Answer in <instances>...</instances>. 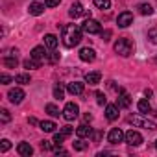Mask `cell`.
Returning a JSON list of instances; mask_svg holds the SVG:
<instances>
[{
	"instance_id": "6da1fadb",
	"label": "cell",
	"mask_w": 157,
	"mask_h": 157,
	"mask_svg": "<svg viewBox=\"0 0 157 157\" xmlns=\"http://www.w3.org/2000/svg\"><path fill=\"white\" fill-rule=\"evenodd\" d=\"M82 33L83 30L78 28L76 24H65L61 28V39H63V44L67 48H74L76 44H80L82 41Z\"/></svg>"
},
{
	"instance_id": "7a4b0ae2",
	"label": "cell",
	"mask_w": 157,
	"mask_h": 157,
	"mask_svg": "<svg viewBox=\"0 0 157 157\" xmlns=\"http://www.w3.org/2000/svg\"><path fill=\"white\" fill-rule=\"evenodd\" d=\"M115 52L118 54V56H122V57H129L133 52H135V44H133V41L131 39H128V37H120L117 43H115Z\"/></svg>"
},
{
	"instance_id": "3957f363",
	"label": "cell",
	"mask_w": 157,
	"mask_h": 157,
	"mask_svg": "<svg viewBox=\"0 0 157 157\" xmlns=\"http://www.w3.org/2000/svg\"><path fill=\"white\" fill-rule=\"evenodd\" d=\"M128 122L133 124V126H137V128H146V129H150V131H155V129H157V124H155L153 120L142 118L140 115H133V117H129Z\"/></svg>"
},
{
	"instance_id": "277c9868",
	"label": "cell",
	"mask_w": 157,
	"mask_h": 157,
	"mask_svg": "<svg viewBox=\"0 0 157 157\" xmlns=\"http://www.w3.org/2000/svg\"><path fill=\"white\" fill-rule=\"evenodd\" d=\"M61 113H63V118L70 122V120L78 118V115H80V107H78V105H76L74 102H68V104L65 105V109H63Z\"/></svg>"
},
{
	"instance_id": "5b68a950",
	"label": "cell",
	"mask_w": 157,
	"mask_h": 157,
	"mask_svg": "<svg viewBox=\"0 0 157 157\" xmlns=\"http://www.w3.org/2000/svg\"><path fill=\"white\" fill-rule=\"evenodd\" d=\"M82 30H83L85 33L93 35V33H100L102 26H100V22H98V21H94V19H91V17H89V19L82 24Z\"/></svg>"
},
{
	"instance_id": "8992f818",
	"label": "cell",
	"mask_w": 157,
	"mask_h": 157,
	"mask_svg": "<svg viewBox=\"0 0 157 157\" xmlns=\"http://www.w3.org/2000/svg\"><path fill=\"white\" fill-rule=\"evenodd\" d=\"M126 139V133L120 129V128H113L111 131H109V135H107V140L111 142V144H118V142H122Z\"/></svg>"
},
{
	"instance_id": "52a82bcc",
	"label": "cell",
	"mask_w": 157,
	"mask_h": 157,
	"mask_svg": "<svg viewBox=\"0 0 157 157\" xmlns=\"http://www.w3.org/2000/svg\"><path fill=\"white\" fill-rule=\"evenodd\" d=\"M24 91L21 89V87H15V89H10V93H8V98H10V102L11 104H21L22 100H24Z\"/></svg>"
},
{
	"instance_id": "ba28073f",
	"label": "cell",
	"mask_w": 157,
	"mask_h": 157,
	"mask_svg": "<svg viewBox=\"0 0 157 157\" xmlns=\"http://www.w3.org/2000/svg\"><path fill=\"white\" fill-rule=\"evenodd\" d=\"M126 142H128L129 146H139V144H142V135H140L139 131L129 129V131L126 133Z\"/></svg>"
},
{
	"instance_id": "9c48e42d",
	"label": "cell",
	"mask_w": 157,
	"mask_h": 157,
	"mask_svg": "<svg viewBox=\"0 0 157 157\" xmlns=\"http://www.w3.org/2000/svg\"><path fill=\"white\" fill-rule=\"evenodd\" d=\"M117 22H118L120 28H128L129 24H133V13H129V11H122V13L118 15Z\"/></svg>"
},
{
	"instance_id": "30bf717a",
	"label": "cell",
	"mask_w": 157,
	"mask_h": 157,
	"mask_svg": "<svg viewBox=\"0 0 157 157\" xmlns=\"http://www.w3.org/2000/svg\"><path fill=\"white\" fill-rule=\"evenodd\" d=\"M117 105H118V107H129V105H131V96H129V94H128L124 89H118Z\"/></svg>"
},
{
	"instance_id": "8fae6325",
	"label": "cell",
	"mask_w": 157,
	"mask_h": 157,
	"mask_svg": "<svg viewBox=\"0 0 157 157\" xmlns=\"http://www.w3.org/2000/svg\"><path fill=\"white\" fill-rule=\"evenodd\" d=\"M80 59L85 61V63H93L96 59V52L93 48H82L80 50Z\"/></svg>"
},
{
	"instance_id": "7c38bea8",
	"label": "cell",
	"mask_w": 157,
	"mask_h": 157,
	"mask_svg": "<svg viewBox=\"0 0 157 157\" xmlns=\"http://www.w3.org/2000/svg\"><path fill=\"white\" fill-rule=\"evenodd\" d=\"M44 4H41V2H32L30 6H28V13L30 15H35V17H39V15H43L44 13Z\"/></svg>"
},
{
	"instance_id": "4fadbf2b",
	"label": "cell",
	"mask_w": 157,
	"mask_h": 157,
	"mask_svg": "<svg viewBox=\"0 0 157 157\" xmlns=\"http://www.w3.org/2000/svg\"><path fill=\"white\" fill-rule=\"evenodd\" d=\"M85 13V10H83V6L80 4V2H74L72 6H70V10H68V15L72 17V19H78V17H82Z\"/></svg>"
},
{
	"instance_id": "5bb4252c",
	"label": "cell",
	"mask_w": 157,
	"mask_h": 157,
	"mask_svg": "<svg viewBox=\"0 0 157 157\" xmlns=\"http://www.w3.org/2000/svg\"><path fill=\"white\" fill-rule=\"evenodd\" d=\"M100 80H102V74H100L98 70L89 72V74L85 76V83H89V85H98V83H100Z\"/></svg>"
},
{
	"instance_id": "9a60e30c",
	"label": "cell",
	"mask_w": 157,
	"mask_h": 157,
	"mask_svg": "<svg viewBox=\"0 0 157 157\" xmlns=\"http://www.w3.org/2000/svg\"><path fill=\"white\" fill-rule=\"evenodd\" d=\"M17 153L22 155V157H30V155L33 153V148H32L28 142H21V144L17 146Z\"/></svg>"
},
{
	"instance_id": "2e32d148",
	"label": "cell",
	"mask_w": 157,
	"mask_h": 157,
	"mask_svg": "<svg viewBox=\"0 0 157 157\" xmlns=\"http://www.w3.org/2000/svg\"><path fill=\"white\" fill-rule=\"evenodd\" d=\"M76 135L80 137V139H83V137H91V135H93V128H89L87 124H82V126H78V128H76Z\"/></svg>"
},
{
	"instance_id": "e0dca14e",
	"label": "cell",
	"mask_w": 157,
	"mask_h": 157,
	"mask_svg": "<svg viewBox=\"0 0 157 157\" xmlns=\"http://www.w3.org/2000/svg\"><path fill=\"white\" fill-rule=\"evenodd\" d=\"M67 91H68L70 94H83V83H80V82H72V83H68Z\"/></svg>"
},
{
	"instance_id": "ac0fdd59",
	"label": "cell",
	"mask_w": 157,
	"mask_h": 157,
	"mask_svg": "<svg viewBox=\"0 0 157 157\" xmlns=\"http://www.w3.org/2000/svg\"><path fill=\"white\" fill-rule=\"evenodd\" d=\"M32 57H35V59H39V61L46 59V57H48L46 48H44V46H35V48L32 50Z\"/></svg>"
},
{
	"instance_id": "d6986e66",
	"label": "cell",
	"mask_w": 157,
	"mask_h": 157,
	"mask_svg": "<svg viewBox=\"0 0 157 157\" xmlns=\"http://www.w3.org/2000/svg\"><path fill=\"white\" fill-rule=\"evenodd\" d=\"M118 109H120L118 105H107V107H105V117H107V120H111V122L117 120V118H118Z\"/></svg>"
},
{
	"instance_id": "ffe728a7",
	"label": "cell",
	"mask_w": 157,
	"mask_h": 157,
	"mask_svg": "<svg viewBox=\"0 0 157 157\" xmlns=\"http://www.w3.org/2000/svg\"><path fill=\"white\" fill-rule=\"evenodd\" d=\"M44 46H46V48H50V50H56V46H57V37H56V35H52V33L44 35Z\"/></svg>"
},
{
	"instance_id": "44dd1931",
	"label": "cell",
	"mask_w": 157,
	"mask_h": 157,
	"mask_svg": "<svg viewBox=\"0 0 157 157\" xmlns=\"http://www.w3.org/2000/svg\"><path fill=\"white\" fill-rule=\"evenodd\" d=\"M39 128H41V129H43L44 133H54L57 126H56V124H54L52 120H43V122L39 124Z\"/></svg>"
},
{
	"instance_id": "7402d4cb",
	"label": "cell",
	"mask_w": 157,
	"mask_h": 157,
	"mask_svg": "<svg viewBox=\"0 0 157 157\" xmlns=\"http://www.w3.org/2000/svg\"><path fill=\"white\" fill-rule=\"evenodd\" d=\"M4 65H6V67H10V68H15V67L19 65V59H17V56H13V54H8V56L4 57Z\"/></svg>"
},
{
	"instance_id": "603a6c76",
	"label": "cell",
	"mask_w": 157,
	"mask_h": 157,
	"mask_svg": "<svg viewBox=\"0 0 157 157\" xmlns=\"http://www.w3.org/2000/svg\"><path fill=\"white\" fill-rule=\"evenodd\" d=\"M24 68H30V70H33V68H41V61L35 59V57H30V59L24 61Z\"/></svg>"
},
{
	"instance_id": "cb8c5ba5",
	"label": "cell",
	"mask_w": 157,
	"mask_h": 157,
	"mask_svg": "<svg viewBox=\"0 0 157 157\" xmlns=\"http://www.w3.org/2000/svg\"><path fill=\"white\" fill-rule=\"evenodd\" d=\"M30 82H32L30 74H19V76H15V83H21V85H28Z\"/></svg>"
},
{
	"instance_id": "d4e9b609",
	"label": "cell",
	"mask_w": 157,
	"mask_h": 157,
	"mask_svg": "<svg viewBox=\"0 0 157 157\" xmlns=\"http://www.w3.org/2000/svg\"><path fill=\"white\" fill-rule=\"evenodd\" d=\"M137 107H139L140 113H150V111H151V105H150L148 100H140V102L137 104Z\"/></svg>"
},
{
	"instance_id": "484cf974",
	"label": "cell",
	"mask_w": 157,
	"mask_h": 157,
	"mask_svg": "<svg viewBox=\"0 0 157 157\" xmlns=\"http://www.w3.org/2000/svg\"><path fill=\"white\" fill-rule=\"evenodd\" d=\"M94 4L98 10H109L111 8V0H94Z\"/></svg>"
},
{
	"instance_id": "4316f807",
	"label": "cell",
	"mask_w": 157,
	"mask_h": 157,
	"mask_svg": "<svg viewBox=\"0 0 157 157\" xmlns=\"http://www.w3.org/2000/svg\"><path fill=\"white\" fill-rule=\"evenodd\" d=\"M63 96H65V89L61 85H54V98L63 100Z\"/></svg>"
},
{
	"instance_id": "83f0119b",
	"label": "cell",
	"mask_w": 157,
	"mask_h": 157,
	"mask_svg": "<svg viewBox=\"0 0 157 157\" xmlns=\"http://www.w3.org/2000/svg\"><path fill=\"white\" fill-rule=\"evenodd\" d=\"M139 11H140L142 15H151V13H153V8H151L150 4H140V6H139Z\"/></svg>"
},
{
	"instance_id": "f1b7e54d",
	"label": "cell",
	"mask_w": 157,
	"mask_h": 157,
	"mask_svg": "<svg viewBox=\"0 0 157 157\" xmlns=\"http://www.w3.org/2000/svg\"><path fill=\"white\" fill-rule=\"evenodd\" d=\"M44 109H46V113H48L50 117H59V109H57V107H56L54 104H48V105H46Z\"/></svg>"
},
{
	"instance_id": "f546056e",
	"label": "cell",
	"mask_w": 157,
	"mask_h": 157,
	"mask_svg": "<svg viewBox=\"0 0 157 157\" xmlns=\"http://www.w3.org/2000/svg\"><path fill=\"white\" fill-rule=\"evenodd\" d=\"M148 39H150L153 44H157V26H153V28L148 30Z\"/></svg>"
},
{
	"instance_id": "4dcf8cb0",
	"label": "cell",
	"mask_w": 157,
	"mask_h": 157,
	"mask_svg": "<svg viewBox=\"0 0 157 157\" xmlns=\"http://www.w3.org/2000/svg\"><path fill=\"white\" fill-rule=\"evenodd\" d=\"M10 111L8 109H2V111H0V122H2V124H8L10 122Z\"/></svg>"
},
{
	"instance_id": "1f68e13d",
	"label": "cell",
	"mask_w": 157,
	"mask_h": 157,
	"mask_svg": "<svg viewBox=\"0 0 157 157\" xmlns=\"http://www.w3.org/2000/svg\"><path fill=\"white\" fill-rule=\"evenodd\" d=\"M65 139H67V135H65L63 131H61V133H56V135H54V144H57V146H61Z\"/></svg>"
},
{
	"instance_id": "d6a6232c",
	"label": "cell",
	"mask_w": 157,
	"mask_h": 157,
	"mask_svg": "<svg viewBox=\"0 0 157 157\" xmlns=\"http://www.w3.org/2000/svg\"><path fill=\"white\" fill-rule=\"evenodd\" d=\"M87 146H89V144L83 142V140H76V142H74V150H78V151H83Z\"/></svg>"
},
{
	"instance_id": "836d02e7",
	"label": "cell",
	"mask_w": 157,
	"mask_h": 157,
	"mask_svg": "<svg viewBox=\"0 0 157 157\" xmlns=\"http://www.w3.org/2000/svg\"><path fill=\"white\" fill-rule=\"evenodd\" d=\"M10 148H11V142L4 139V140H2V144H0V151H2V153H6V151H8Z\"/></svg>"
},
{
	"instance_id": "e575fe53",
	"label": "cell",
	"mask_w": 157,
	"mask_h": 157,
	"mask_svg": "<svg viewBox=\"0 0 157 157\" xmlns=\"http://www.w3.org/2000/svg\"><path fill=\"white\" fill-rule=\"evenodd\" d=\"M41 150L43 151H50L52 150V142L50 140H41Z\"/></svg>"
},
{
	"instance_id": "d590c367",
	"label": "cell",
	"mask_w": 157,
	"mask_h": 157,
	"mask_svg": "<svg viewBox=\"0 0 157 157\" xmlns=\"http://www.w3.org/2000/svg\"><path fill=\"white\" fill-rule=\"evenodd\" d=\"M59 4H61V0H44V6L46 8H56Z\"/></svg>"
},
{
	"instance_id": "8d00e7d4",
	"label": "cell",
	"mask_w": 157,
	"mask_h": 157,
	"mask_svg": "<svg viewBox=\"0 0 157 157\" xmlns=\"http://www.w3.org/2000/svg\"><path fill=\"white\" fill-rule=\"evenodd\" d=\"M96 102H98L100 105H104V104L107 102V98H105V94H104V93H96Z\"/></svg>"
},
{
	"instance_id": "74e56055",
	"label": "cell",
	"mask_w": 157,
	"mask_h": 157,
	"mask_svg": "<svg viewBox=\"0 0 157 157\" xmlns=\"http://www.w3.org/2000/svg\"><path fill=\"white\" fill-rule=\"evenodd\" d=\"M0 82H2V83H11V82H13V78L8 76V74H2V76H0Z\"/></svg>"
},
{
	"instance_id": "f35d334b",
	"label": "cell",
	"mask_w": 157,
	"mask_h": 157,
	"mask_svg": "<svg viewBox=\"0 0 157 157\" xmlns=\"http://www.w3.org/2000/svg\"><path fill=\"white\" fill-rule=\"evenodd\" d=\"M48 61H50V63H56V61H59V54H56V52H52V56L48 57Z\"/></svg>"
},
{
	"instance_id": "ab89813d",
	"label": "cell",
	"mask_w": 157,
	"mask_h": 157,
	"mask_svg": "<svg viewBox=\"0 0 157 157\" xmlns=\"http://www.w3.org/2000/svg\"><path fill=\"white\" fill-rule=\"evenodd\" d=\"M109 37H111V30L102 32V39H104V41H109Z\"/></svg>"
},
{
	"instance_id": "60d3db41",
	"label": "cell",
	"mask_w": 157,
	"mask_h": 157,
	"mask_svg": "<svg viewBox=\"0 0 157 157\" xmlns=\"http://www.w3.org/2000/svg\"><path fill=\"white\" fill-rule=\"evenodd\" d=\"M61 131H63L67 137H68V135H72V128H70V126H63V129H61Z\"/></svg>"
},
{
	"instance_id": "b9f144b4",
	"label": "cell",
	"mask_w": 157,
	"mask_h": 157,
	"mask_svg": "<svg viewBox=\"0 0 157 157\" xmlns=\"http://www.w3.org/2000/svg\"><path fill=\"white\" fill-rule=\"evenodd\" d=\"M28 122H30L32 126H39V124H41V122H39V120H37L35 117H30V118H28Z\"/></svg>"
},
{
	"instance_id": "7bdbcfd3",
	"label": "cell",
	"mask_w": 157,
	"mask_h": 157,
	"mask_svg": "<svg viewBox=\"0 0 157 157\" xmlns=\"http://www.w3.org/2000/svg\"><path fill=\"white\" fill-rule=\"evenodd\" d=\"M100 137H102V133H100V131L93 133V139H94V142H98V140H100Z\"/></svg>"
},
{
	"instance_id": "ee69618b",
	"label": "cell",
	"mask_w": 157,
	"mask_h": 157,
	"mask_svg": "<svg viewBox=\"0 0 157 157\" xmlns=\"http://www.w3.org/2000/svg\"><path fill=\"white\" fill-rule=\"evenodd\" d=\"M56 153H57V155H67L68 151H65L63 148H57V150H56Z\"/></svg>"
},
{
	"instance_id": "f6af8a7d",
	"label": "cell",
	"mask_w": 157,
	"mask_h": 157,
	"mask_svg": "<svg viewBox=\"0 0 157 157\" xmlns=\"http://www.w3.org/2000/svg\"><path fill=\"white\" fill-rule=\"evenodd\" d=\"M85 120H87V122H91V120H93V115H89V113H87V115H85Z\"/></svg>"
},
{
	"instance_id": "bcb514c9",
	"label": "cell",
	"mask_w": 157,
	"mask_h": 157,
	"mask_svg": "<svg viewBox=\"0 0 157 157\" xmlns=\"http://www.w3.org/2000/svg\"><path fill=\"white\" fill-rule=\"evenodd\" d=\"M155 148H157V142H155Z\"/></svg>"
},
{
	"instance_id": "7dc6e473",
	"label": "cell",
	"mask_w": 157,
	"mask_h": 157,
	"mask_svg": "<svg viewBox=\"0 0 157 157\" xmlns=\"http://www.w3.org/2000/svg\"><path fill=\"white\" fill-rule=\"evenodd\" d=\"M155 63H157V59H155Z\"/></svg>"
}]
</instances>
